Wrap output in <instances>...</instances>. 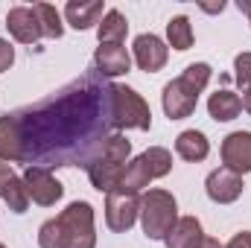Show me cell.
I'll use <instances>...</instances> for the list:
<instances>
[{
    "label": "cell",
    "mask_w": 251,
    "mask_h": 248,
    "mask_svg": "<svg viewBox=\"0 0 251 248\" xmlns=\"http://www.w3.org/2000/svg\"><path fill=\"white\" fill-rule=\"evenodd\" d=\"M114 85L88 70L50 97L0 117V161L26 167H82L111 137Z\"/></svg>",
    "instance_id": "cell-1"
},
{
    "label": "cell",
    "mask_w": 251,
    "mask_h": 248,
    "mask_svg": "<svg viewBox=\"0 0 251 248\" xmlns=\"http://www.w3.org/2000/svg\"><path fill=\"white\" fill-rule=\"evenodd\" d=\"M38 246L41 248H94V207L88 201H73L67 204L56 219H47L38 231Z\"/></svg>",
    "instance_id": "cell-2"
},
{
    "label": "cell",
    "mask_w": 251,
    "mask_h": 248,
    "mask_svg": "<svg viewBox=\"0 0 251 248\" xmlns=\"http://www.w3.org/2000/svg\"><path fill=\"white\" fill-rule=\"evenodd\" d=\"M210 76H213L210 64L196 62V64H187L178 79L164 85V111H167L170 120H184L196 111L199 94L207 88Z\"/></svg>",
    "instance_id": "cell-3"
},
{
    "label": "cell",
    "mask_w": 251,
    "mask_h": 248,
    "mask_svg": "<svg viewBox=\"0 0 251 248\" xmlns=\"http://www.w3.org/2000/svg\"><path fill=\"white\" fill-rule=\"evenodd\" d=\"M131 155V143L126 140L123 134H111L102 149L97 152V158L88 164V178L91 184L97 187L100 193H111L123 184L126 175V161Z\"/></svg>",
    "instance_id": "cell-4"
},
{
    "label": "cell",
    "mask_w": 251,
    "mask_h": 248,
    "mask_svg": "<svg viewBox=\"0 0 251 248\" xmlns=\"http://www.w3.org/2000/svg\"><path fill=\"white\" fill-rule=\"evenodd\" d=\"M140 222H143V234L149 240H167V234L178 222V204H176L173 193L149 190L140 198Z\"/></svg>",
    "instance_id": "cell-5"
},
{
    "label": "cell",
    "mask_w": 251,
    "mask_h": 248,
    "mask_svg": "<svg viewBox=\"0 0 251 248\" xmlns=\"http://www.w3.org/2000/svg\"><path fill=\"white\" fill-rule=\"evenodd\" d=\"M173 170V155H170V149H164V146H152V149H146L143 155H137L128 167H126V175H123V190H140V187H146L149 181H155V178H164L167 173Z\"/></svg>",
    "instance_id": "cell-6"
},
{
    "label": "cell",
    "mask_w": 251,
    "mask_h": 248,
    "mask_svg": "<svg viewBox=\"0 0 251 248\" xmlns=\"http://www.w3.org/2000/svg\"><path fill=\"white\" fill-rule=\"evenodd\" d=\"M111 120L114 128H152V111L146 99L128 88V85H114V102H111Z\"/></svg>",
    "instance_id": "cell-7"
},
{
    "label": "cell",
    "mask_w": 251,
    "mask_h": 248,
    "mask_svg": "<svg viewBox=\"0 0 251 248\" xmlns=\"http://www.w3.org/2000/svg\"><path fill=\"white\" fill-rule=\"evenodd\" d=\"M137 213H140V198H137L134 190L117 187V190L108 193V198H105V222H108L111 231H128L134 225Z\"/></svg>",
    "instance_id": "cell-8"
},
{
    "label": "cell",
    "mask_w": 251,
    "mask_h": 248,
    "mask_svg": "<svg viewBox=\"0 0 251 248\" xmlns=\"http://www.w3.org/2000/svg\"><path fill=\"white\" fill-rule=\"evenodd\" d=\"M24 187H26V196H29L35 204H41V207L56 204L64 193V187L59 184V181L53 178V173L44 170V167H26V170H24Z\"/></svg>",
    "instance_id": "cell-9"
},
{
    "label": "cell",
    "mask_w": 251,
    "mask_h": 248,
    "mask_svg": "<svg viewBox=\"0 0 251 248\" xmlns=\"http://www.w3.org/2000/svg\"><path fill=\"white\" fill-rule=\"evenodd\" d=\"M6 29H9L12 38L21 41V44H35L38 38H44L41 21H38V15H35L32 6H15V9H9V15H6Z\"/></svg>",
    "instance_id": "cell-10"
},
{
    "label": "cell",
    "mask_w": 251,
    "mask_h": 248,
    "mask_svg": "<svg viewBox=\"0 0 251 248\" xmlns=\"http://www.w3.org/2000/svg\"><path fill=\"white\" fill-rule=\"evenodd\" d=\"M222 164L237 175L251 173V131H234L222 140Z\"/></svg>",
    "instance_id": "cell-11"
},
{
    "label": "cell",
    "mask_w": 251,
    "mask_h": 248,
    "mask_svg": "<svg viewBox=\"0 0 251 248\" xmlns=\"http://www.w3.org/2000/svg\"><path fill=\"white\" fill-rule=\"evenodd\" d=\"M204 190H207L210 201H216V204H231V201H237V198L243 196V175H237V173L219 167V170H213V173L207 175Z\"/></svg>",
    "instance_id": "cell-12"
},
{
    "label": "cell",
    "mask_w": 251,
    "mask_h": 248,
    "mask_svg": "<svg viewBox=\"0 0 251 248\" xmlns=\"http://www.w3.org/2000/svg\"><path fill=\"white\" fill-rule=\"evenodd\" d=\"M170 59V50H167V44L158 38V35H137L134 38V62L140 70H146V73H158L164 64Z\"/></svg>",
    "instance_id": "cell-13"
},
{
    "label": "cell",
    "mask_w": 251,
    "mask_h": 248,
    "mask_svg": "<svg viewBox=\"0 0 251 248\" xmlns=\"http://www.w3.org/2000/svg\"><path fill=\"white\" fill-rule=\"evenodd\" d=\"M128 67H131V56L126 53V47H120V44H100L97 47V53H94V70L102 73L105 79L128 73Z\"/></svg>",
    "instance_id": "cell-14"
},
{
    "label": "cell",
    "mask_w": 251,
    "mask_h": 248,
    "mask_svg": "<svg viewBox=\"0 0 251 248\" xmlns=\"http://www.w3.org/2000/svg\"><path fill=\"white\" fill-rule=\"evenodd\" d=\"M0 198L9 204V210H15V213H26L29 196H26L24 178H18V175L12 173V167L3 164V161H0Z\"/></svg>",
    "instance_id": "cell-15"
},
{
    "label": "cell",
    "mask_w": 251,
    "mask_h": 248,
    "mask_svg": "<svg viewBox=\"0 0 251 248\" xmlns=\"http://www.w3.org/2000/svg\"><path fill=\"white\" fill-rule=\"evenodd\" d=\"M167 248H199L204 243V234H201V222L196 216H181L173 231L167 234Z\"/></svg>",
    "instance_id": "cell-16"
},
{
    "label": "cell",
    "mask_w": 251,
    "mask_h": 248,
    "mask_svg": "<svg viewBox=\"0 0 251 248\" xmlns=\"http://www.w3.org/2000/svg\"><path fill=\"white\" fill-rule=\"evenodd\" d=\"M176 152H178V158L196 164V161H204V158H207L210 143H207V137H204L201 131L187 128V131H181V134L176 137Z\"/></svg>",
    "instance_id": "cell-17"
},
{
    "label": "cell",
    "mask_w": 251,
    "mask_h": 248,
    "mask_svg": "<svg viewBox=\"0 0 251 248\" xmlns=\"http://www.w3.org/2000/svg\"><path fill=\"white\" fill-rule=\"evenodd\" d=\"M207 111H210V117H213L216 123H231V120L240 117L243 102H240V97L231 94V91H216V94L207 99Z\"/></svg>",
    "instance_id": "cell-18"
},
{
    "label": "cell",
    "mask_w": 251,
    "mask_h": 248,
    "mask_svg": "<svg viewBox=\"0 0 251 248\" xmlns=\"http://www.w3.org/2000/svg\"><path fill=\"white\" fill-rule=\"evenodd\" d=\"M102 15V0H94V3H76L70 0L64 6V18L73 29H88L97 24V18Z\"/></svg>",
    "instance_id": "cell-19"
},
{
    "label": "cell",
    "mask_w": 251,
    "mask_h": 248,
    "mask_svg": "<svg viewBox=\"0 0 251 248\" xmlns=\"http://www.w3.org/2000/svg\"><path fill=\"white\" fill-rule=\"evenodd\" d=\"M126 32H128V21H126L117 9L105 12L102 24H100V29H97L100 44H120V41L126 38Z\"/></svg>",
    "instance_id": "cell-20"
},
{
    "label": "cell",
    "mask_w": 251,
    "mask_h": 248,
    "mask_svg": "<svg viewBox=\"0 0 251 248\" xmlns=\"http://www.w3.org/2000/svg\"><path fill=\"white\" fill-rule=\"evenodd\" d=\"M167 38L176 50H190L193 47V26H190V21L184 15H178L167 24Z\"/></svg>",
    "instance_id": "cell-21"
},
{
    "label": "cell",
    "mask_w": 251,
    "mask_h": 248,
    "mask_svg": "<svg viewBox=\"0 0 251 248\" xmlns=\"http://www.w3.org/2000/svg\"><path fill=\"white\" fill-rule=\"evenodd\" d=\"M32 9H35V15H38V21H41L44 38H62L64 26H62V18H59L56 6H50V3H35Z\"/></svg>",
    "instance_id": "cell-22"
},
{
    "label": "cell",
    "mask_w": 251,
    "mask_h": 248,
    "mask_svg": "<svg viewBox=\"0 0 251 248\" xmlns=\"http://www.w3.org/2000/svg\"><path fill=\"white\" fill-rule=\"evenodd\" d=\"M234 79H237V85L246 91L251 85V53H240L237 59H234Z\"/></svg>",
    "instance_id": "cell-23"
},
{
    "label": "cell",
    "mask_w": 251,
    "mask_h": 248,
    "mask_svg": "<svg viewBox=\"0 0 251 248\" xmlns=\"http://www.w3.org/2000/svg\"><path fill=\"white\" fill-rule=\"evenodd\" d=\"M12 62H15V50H12V44H9V41H3V38H0V73H3V70H9Z\"/></svg>",
    "instance_id": "cell-24"
},
{
    "label": "cell",
    "mask_w": 251,
    "mask_h": 248,
    "mask_svg": "<svg viewBox=\"0 0 251 248\" xmlns=\"http://www.w3.org/2000/svg\"><path fill=\"white\" fill-rule=\"evenodd\" d=\"M225 248H251V231H243V234H237L231 243Z\"/></svg>",
    "instance_id": "cell-25"
},
{
    "label": "cell",
    "mask_w": 251,
    "mask_h": 248,
    "mask_svg": "<svg viewBox=\"0 0 251 248\" xmlns=\"http://www.w3.org/2000/svg\"><path fill=\"white\" fill-rule=\"evenodd\" d=\"M240 102H243V108H246V111L251 114V85L246 88V91H243V99H240Z\"/></svg>",
    "instance_id": "cell-26"
},
{
    "label": "cell",
    "mask_w": 251,
    "mask_h": 248,
    "mask_svg": "<svg viewBox=\"0 0 251 248\" xmlns=\"http://www.w3.org/2000/svg\"><path fill=\"white\" fill-rule=\"evenodd\" d=\"M237 6H240V12H246V15H249V21H251V0H240Z\"/></svg>",
    "instance_id": "cell-27"
},
{
    "label": "cell",
    "mask_w": 251,
    "mask_h": 248,
    "mask_svg": "<svg viewBox=\"0 0 251 248\" xmlns=\"http://www.w3.org/2000/svg\"><path fill=\"white\" fill-rule=\"evenodd\" d=\"M199 248H225V246H219V240H207V237H204V243Z\"/></svg>",
    "instance_id": "cell-28"
},
{
    "label": "cell",
    "mask_w": 251,
    "mask_h": 248,
    "mask_svg": "<svg viewBox=\"0 0 251 248\" xmlns=\"http://www.w3.org/2000/svg\"><path fill=\"white\" fill-rule=\"evenodd\" d=\"M0 248H6V246H0Z\"/></svg>",
    "instance_id": "cell-29"
}]
</instances>
